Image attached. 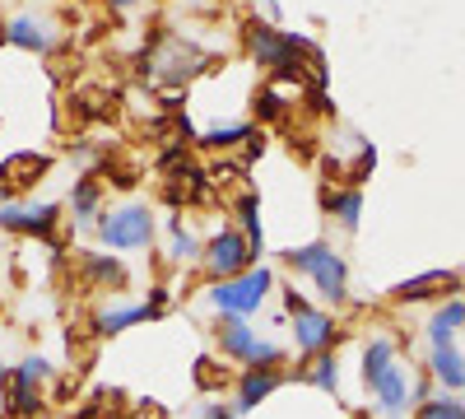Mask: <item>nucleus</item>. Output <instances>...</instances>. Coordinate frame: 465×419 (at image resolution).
<instances>
[{
  "label": "nucleus",
  "mask_w": 465,
  "mask_h": 419,
  "mask_svg": "<svg viewBox=\"0 0 465 419\" xmlns=\"http://www.w3.org/2000/svg\"><path fill=\"white\" fill-rule=\"evenodd\" d=\"M322 210L344 228V234H354L359 219H363V192L359 186H322Z\"/></svg>",
  "instance_id": "13"
},
{
  "label": "nucleus",
  "mask_w": 465,
  "mask_h": 419,
  "mask_svg": "<svg viewBox=\"0 0 465 419\" xmlns=\"http://www.w3.org/2000/svg\"><path fill=\"white\" fill-rule=\"evenodd\" d=\"M298 383L317 387V392H326V396H340V364H335V350H331V354H317V359H302Z\"/></svg>",
  "instance_id": "20"
},
{
  "label": "nucleus",
  "mask_w": 465,
  "mask_h": 419,
  "mask_svg": "<svg viewBox=\"0 0 465 419\" xmlns=\"http://www.w3.org/2000/svg\"><path fill=\"white\" fill-rule=\"evenodd\" d=\"M270 289H275L270 265H252V271L238 275V280H214L205 294H210V303H214L219 317H252L261 303L270 298Z\"/></svg>",
  "instance_id": "2"
},
{
  "label": "nucleus",
  "mask_w": 465,
  "mask_h": 419,
  "mask_svg": "<svg viewBox=\"0 0 465 419\" xmlns=\"http://www.w3.org/2000/svg\"><path fill=\"white\" fill-rule=\"evenodd\" d=\"M205 256V243H196L182 228V219H168V261H177V265H191V261H201Z\"/></svg>",
  "instance_id": "22"
},
{
  "label": "nucleus",
  "mask_w": 465,
  "mask_h": 419,
  "mask_svg": "<svg viewBox=\"0 0 465 419\" xmlns=\"http://www.w3.org/2000/svg\"><path fill=\"white\" fill-rule=\"evenodd\" d=\"M293 322V345H298V359H317V354H331L335 340H340V326L326 308H307Z\"/></svg>",
  "instance_id": "6"
},
{
  "label": "nucleus",
  "mask_w": 465,
  "mask_h": 419,
  "mask_svg": "<svg viewBox=\"0 0 465 419\" xmlns=\"http://www.w3.org/2000/svg\"><path fill=\"white\" fill-rule=\"evenodd\" d=\"M214 340H219V354L232 359V364H252V350H256V331L247 326V317H219L214 322Z\"/></svg>",
  "instance_id": "11"
},
{
  "label": "nucleus",
  "mask_w": 465,
  "mask_h": 419,
  "mask_svg": "<svg viewBox=\"0 0 465 419\" xmlns=\"http://www.w3.org/2000/svg\"><path fill=\"white\" fill-rule=\"evenodd\" d=\"M5 43L24 52H52L56 47V24L47 15H19L5 24Z\"/></svg>",
  "instance_id": "9"
},
{
  "label": "nucleus",
  "mask_w": 465,
  "mask_h": 419,
  "mask_svg": "<svg viewBox=\"0 0 465 419\" xmlns=\"http://www.w3.org/2000/svg\"><path fill=\"white\" fill-rule=\"evenodd\" d=\"M201 265H205L210 280H238L256 265V247H252V238L242 234V228H219V234L205 243Z\"/></svg>",
  "instance_id": "4"
},
{
  "label": "nucleus",
  "mask_w": 465,
  "mask_h": 419,
  "mask_svg": "<svg viewBox=\"0 0 465 419\" xmlns=\"http://www.w3.org/2000/svg\"><path fill=\"white\" fill-rule=\"evenodd\" d=\"M74 261H80L84 280H89V284H98V289H126V280H131V271L122 265V256H107V252H80Z\"/></svg>",
  "instance_id": "15"
},
{
  "label": "nucleus",
  "mask_w": 465,
  "mask_h": 419,
  "mask_svg": "<svg viewBox=\"0 0 465 419\" xmlns=\"http://www.w3.org/2000/svg\"><path fill=\"white\" fill-rule=\"evenodd\" d=\"M354 419H372V414H354Z\"/></svg>",
  "instance_id": "37"
},
{
  "label": "nucleus",
  "mask_w": 465,
  "mask_h": 419,
  "mask_svg": "<svg viewBox=\"0 0 465 419\" xmlns=\"http://www.w3.org/2000/svg\"><path fill=\"white\" fill-rule=\"evenodd\" d=\"M284 107H289V103L280 98V89H261V94H256V117H261V122H280Z\"/></svg>",
  "instance_id": "29"
},
{
  "label": "nucleus",
  "mask_w": 465,
  "mask_h": 419,
  "mask_svg": "<svg viewBox=\"0 0 465 419\" xmlns=\"http://www.w3.org/2000/svg\"><path fill=\"white\" fill-rule=\"evenodd\" d=\"M414 414H419V419H465V405H460L451 392H442V396H433V401H423Z\"/></svg>",
  "instance_id": "27"
},
{
  "label": "nucleus",
  "mask_w": 465,
  "mask_h": 419,
  "mask_svg": "<svg viewBox=\"0 0 465 419\" xmlns=\"http://www.w3.org/2000/svg\"><path fill=\"white\" fill-rule=\"evenodd\" d=\"M10 383H24V387H43V383H52V364L43 359V354H28L15 373H10Z\"/></svg>",
  "instance_id": "25"
},
{
  "label": "nucleus",
  "mask_w": 465,
  "mask_h": 419,
  "mask_svg": "<svg viewBox=\"0 0 465 419\" xmlns=\"http://www.w3.org/2000/svg\"><path fill=\"white\" fill-rule=\"evenodd\" d=\"M47 168H52V155H37V149L0 159V177H5L10 186H33L37 177H47Z\"/></svg>",
  "instance_id": "16"
},
{
  "label": "nucleus",
  "mask_w": 465,
  "mask_h": 419,
  "mask_svg": "<svg viewBox=\"0 0 465 419\" xmlns=\"http://www.w3.org/2000/svg\"><path fill=\"white\" fill-rule=\"evenodd\" d=\"M252 135H256L252 126H214V131H205V135H201V149L219 155V149H232L238 140H252Z\"/></svg>",
  "instance_id": "26"
},
{
  "label": "nucleus",
  "mask_w": 465,
  "mask_h": 419,
  "mask_svg": "<svg viewBox=\"0 0 465 419\" xmlns=\"http://www.w3.org/2000/svg\"><path fill=\"white\" fill-rule=\"evenodd\" d=\"M98 201H103V182L98 177H80V182H74L70 186V214H74V224H89Z\"/></svg>",
  "instance_id": "21"
},
{
  "label": "nucleus",
  "mask_w": 465,
  "mask_h": 419,
  "mask_svg": "<svg viewBox=\"0 0 465 419\" xmlns=\"http://www.w3.org/2000/svg\"><path fill=\"white\" fill-rule=\"evenodd\" d=\"M256 214H261L256 196H252V192H247V196H238V219H242L238 228L252 238V247H256V256H261V252H265V238H261V219H256Z\"/></svg>",
  "instance_id": "24"
},
{
  "label": "nucleus",
  "mask_w": 465,
  "mask_h": 419,
  "mask_svg": "<svg viewBox=\"0 0 465 419\" xmlns=\"http://www.w3.org/2000/svg\"><path fill=\"white\" fill-rule=\"evenodd\" d=\"M61 224V205L37 201V205H0V228L5 234H24V238H56Z\"/></svg>",
  "instance_id": "7"
},
{
  "label": "nucleus",
  "mask_w": 465,
  "mask_h": 419,
  "mask_svg": "<svg viewBox=\"0 0 465 419\" xmlns=\"http://www.w3.org/2000/svg\"><path fill=\"white\" fill-rule=\"evenodd\" d=\"M153 210L131 201V205H116L107 214H98V243L112 252H144L153 243Z\"/></svg>",
  "instance_id": "3"
},
{
  "label": "nucleus",
  "mask_w": 465,
  "mask_h": 419,
  "mask_svg": "<svg viewBox=\"0 0 465 419\" xmlns=\"http://www.w3.org/2000/svg\"><path fill=\"white\" fill-rule=\"evenodd\" d=\"M107 5H112V10H131V5H135V0H107Z\"/></svg>",
  "instance_id": "35"
},
{
  "label": "nucleus",
  "mask_w": 465,
  "mask_h": 419,
  "mask_svg": "<svg viewBox=\"0 0 465 419\" xmlns=\"http://www.w3.org/2000/svg\"><path fill=\"white\" fill-rule=\"evenodd\" d=\"M210 65V52H201L186 37H159L149 52V80H168V85H186L191 75H201Z\"/></svg>",
  "instance_id": "5"
},
{
  "label": "nucleus",
  "mask_w": 465,
  "mask_h": 419,
  "mask_svg": "<svg viewBox=\"0 0 465 419\" xmlns=\"http://www.w3.org/2000/svg\"><path fill=\"white\" fill-rule=\"evenodd\" d=\"M153 317H163L153 303H122V308H103L94 317V335H122V331H131L140 322H153Z\"/></svg>",
  "instance_id": "14"
},
{
  "label": "nucleus",
  "mask_w": 465,
  "mask_h": 419,
  "mask_svg": "<svg viewBox=\"0 0 465 419\" xmlns=\"http://www.w3.org/2000/svg\"><path fill=\"white\" fill-rule=\"evenodd\" d=\"M196 387H205V392H223V387H228V368H223L219 359L201 354V359H196Z\"/></svg>",
  "instance_id": "28"
},
{
  "label": "nucleus",
  "mask_w": 465,
  "mask_h": 419,
  "mask_svg": "<svg viewBox=\"0 0 465 419\" xmlns=\"http://www.w3.org/2000/svg\"><path fill=\"white\" fill-rule=\"evenodd\" d=\"M372 405H377L381 419H401V414L410 410V373H405L401 359L386 368V377L372 387Z\"/></svg>",
  "instance_id": "10"
},
{
  "label": "nucleus",
  "mask_w": 465,
  "mask_h": 419,
  "mask_svg": "<svg viewBox=\"0 0 465 419\" xmlns=\"http://www.w3.org/2000/svg\"><path fill=\"white\" fill-rule=\"evenodd\" d=\"M284 265L312 280L317 294H322L326 303H335V308H340V303H349V265H344V256H340L331 243L289 247V252H284Z\"/></svg>",
  "instance_id": "1"
},
{
  "label": "nucleus",
  "mask_w": 465,
  "mask_h": 419,
  "mask_svg": "<svg viewBox=\"0 0 465 419\" xmlns=\"http://www.w3.org/2000/svg\"><path fill=\"white\" fill-rule=\"evenodd\" d=\"M284 364V350L275 345V340H256V350H252V364L247 368H280Z\"/></svg>",
  "instance_id": "30"
},
{
  "label": "nucleus",
  "mask_w": 465,
  "mask_h": 419,
  "mask_svg": "<svg viewBox=\"0 0 465 419\" xmlns=\"http://www.w3.org/2000/svg\"><path fill=\"white\" fill-rule=\"evenodd\" d=\"M429 377L442 387V392H460L465 387V354L456 350V345H447V350H433V359H429Z\"/></svg>",
  "instance_id": "18"
},
{
  "label": "nucleus",
  "mask_w": 465,
  "mask_h": 419,
  "mask_svg": "<svg viewBox=\"0 0 465 419\" xmlns=\"http://www.w3.org/2000/svg\"><path fill=\"white\" fill-rule=\"evenodd\" d=\"M391 364H396V345H391L386 335H372L368 345H363V368H359L363 387L372 392V387L381 383V377H386V368H391Z\"/></svg>",
  "instance_id": "19"
},
{
  "label": "nucleus",
  "mask_w": 465,
  "mask_h": 419,
  "mask_svg": "<svg viewBox=\"0 0 465 419\" xmlns=\"http://www.w3.org/2000/svg\"><path fill=\"white\" fill-rule=\"evenodd\" d=\"M307 308H312V303H307L298 289H284V313H289V317H298V313H307Z\"/></svg>",
  "instance_id": "32"
},
{
  "label": "nucleus",
  "mask_w": 465,
  "mask_h": 419,
  "mask_svg": "<svg viewBox=\"0 0 465 419\" xmlns=\"http://www.w3.org/2000/svg\"><path fill=\"white\" fill-rule=\"evenodd\" d=\"M126 419H168V410H163L159 401H135V405L126 410Z\"/></svg>",
  "instance_id": "31"
},
{
  "label": "nucleus",
  "mask_w": 465,
  "mask_h": 419,
  "mask_svg": "<svg viewBox=\"0 0 465 419\" xmlns=\"http://www.w3.org/2000/svg\"><path fill=\"white\" fill-rule=\"evenodd\" d=\"M280 387H284V373H280V368H242V377H238V401H232V410L247 414V410H256L270 392H280Z\"/></svg>",
  "instance_id": "12"
},
{
  "label": "nucleus",
  "mask_w": 465,
  "mask_h": 419,
  "mask_svg": "<svg viewBox=\"0 0 465 419\" xmlns=\"http://www.w3.org/2000/svg\"><path fill=\"white\" fill-rule=\"evenodd\" d=\"M5 405H10L15 419H37L43 414V396H37V387H24V383L5 387Z\"/></svg>",
  "instance_id": "23"
},
{
  "label": "nucleus",
  "mask_w": 465,
  "mask_h": 419,
  "mask_svg": "<svg viewBox=\"0 0 465 419\" xmlns=\"http://www.w3.org/2000/svg\"><path fill=\"white\" fill-rule=\"evenodd\" d=\"M232 414H238L232 405H205V414H201V419H232Z\"/></svg>",
  "instance_id": "33"
},
{
  "label": "nucleus",
  "mask_w": 465,
  "mask_h": 419,
  "mask_svg": "<svg viewBox=\"0 0 465 419\" xmlns=\"http://www.w3.org/2000/svg\"><path fill=\"white\" fill-rule=\"evenodd\" d=\"M465 326V298H447L442 308L429 317V345L433 350H447L456 345V331Z\"/></svg>",
  "instance_id": "17"
},
{
  "label": "nucleus",
  "mask_w": 465,
  "mask_h": 419,
  "mask_svg": "<svg viewBox=\"0 0 465 419\" xmlns=\"http://www.w3.org/2000/svg\"><path fill=\"white\" fill-rule=\"evenodd\" d=\"M5 196H10V182H5V177H0V205H5Z\"/></svg>",
  "instance_id": "36"
},
{
  "label": "nucleus",
  "mask_w": 465,
  "mask_h": 419,
  "mask_svg": "<svg viewBox=\"0 0 465 419\" xmlns=\"http://www.w3.org/2000/svg\"><path fill=\"white\" fill-rule=\"evenodd\" d=\"M460 289V271H423L410 275L391 289V303H433V298H456Z\"/></svg>",
  "instance_id": "8"
},
{
  "label": "nucleus",
  "mask_w": 465,
  "mask_h": 419,
  "mask_svg": "<svg viewBox=\"0 0 465 419\" xmlns=\"http://www.w3.org/2000/svg\"><path fill=\"white\" fill-rule=\"evenodd\" d=\"M0 419H15V414H0Z\"/></svg>",
  "instance_id": "38"
},
{
  "label": "nucleus",
  "mask_w": 465,
  "mask_h": 419,
  "mask_svg": "<svg viewBox=\"0 0 465 419\" xmlns=\"http://www.w3.org/2000/svg\"><path fill=\"white\" fill-rule=\"evenodd\" d=\"M0 387H10V368H5V359H0Z\"/></svg>",
  "instance_id": "34"
}]
</instances>
